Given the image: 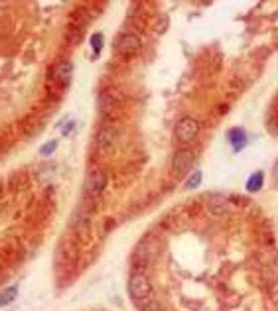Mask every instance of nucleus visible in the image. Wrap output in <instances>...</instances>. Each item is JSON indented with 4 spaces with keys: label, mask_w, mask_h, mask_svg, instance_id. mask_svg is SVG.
I'll use <instances>...</instances> for the list:
<instances>
[{
    "label": "nucleus",
    "mask_w": 278,
    "mask_h": 311,
    "mask_svg": "<svg viewBox=\"0 0 278 311\" xmlns=\"http://www.w3.org/2000/svg\"><path fill=\"white\" fill-rule=\"evenodd\" d=\"M140 311H162V306L156 300H148L146 304H142V310Z\"/></svg>",
    "instance_id": "nucleus-16"
},
{
    "label": "nucleus",
    "mask_w": 278,
    "mask_h": 311,
    "mask_svg": "<svg viewBox=\"0 0 278 311\" xmlns=\"http://www.w3.org/2000/svg\"><path fill=\"white\" fill-rule=\"evenodd\" d=\"M73 126H75V122H73V120H67V124L61 128V134H63V136H67V134L73 130Z\"/></svg>",
    "instance_id": "nucleus-18"
},
{
    "label": "nucleus",
    "mask_w": 278,
    "mask_h": 311,
    "mask_svg": "<svg viewBox=\"0 0 278 311\" xmlns=\"http://www.w3.org/2000/svg\"><path fill=\"white\" fill-rule=\"evenodd\" d=\"M105 185H107V175H105L103 171H93V173H89V175H87V181H85V191H87V195L97 197V195H101V193H103Z\"/></svg>",
    "instance_id": "nucleus-5"
},
{
    "label": "nucleus",
    "mask_w": 278,
    "mask_h": 311,
    "mask_svg": "<svg viewBox=\"0 0 278 311\" xmlns=\"http://www.w3.org/2000/svg\"><path fill=\"white\" fill-rule=\"evenodd\" d=\"M263 181H265V173H263V171H255V173L247 179V191L257 193V191L263 187Z\"/></svg>",
    "instance_id": "nucleus-10"
},
{
    "label": "nucleus",
    "mask_w": 278,
    "mask_h": 311,
    "mask_svg": "<svg viewBox=\"0 0 278 311\" xmlns=\"http://www.w3.org/2000/svg\"><path fill=\"white\" fill-rule=\"evenodd\" d=\"M140 45H142L140 38L137 34H133V32L121 34V36L117 38V41H115V49H117L121 55H133V53H137L140 49Z\"/></svg>",
    "instance_id": "nucleus-3"
},
{
    "label": "nucleus",
    "mask_w": 278,
    "mask_h": 311,
    "mask_svg": "<svg viewBox=\"0 0 278 311\" xmlns=\"http://www.w3.org/2000/svg\"><path fill=\"white\" fill-rule=\"evenodd\" d=\"M55 148H57V142L55 140H49V142H46L42 148H40V154L42 156H51L55 152Z\"/></svg>",
    "instance_id": "nucleus-15"
},
{
    "label": "nucleus",
    "mask_w": 278,
    "mask_h": 311,
    "mask_svg": "<svg viewBox=\"0 0 278 311\" xmlns=\"http://www.w3.org/2000/svg\"><path fill=\"white\" fill-rule=\"evenodd\" d=\"M154 256H156V248H152L148 240H142L139 246H137V250H135V260H137V262H142V264L152 262Z\"/></svg>",
    "instance_id": "nucleus-8"
},
{
    "label": "nucleus",
    "mask_w": 278,
    "mask_h": 311,
    "mask_svg": "<svg viewBox=\"0 0 278 311\" xmlns=\"http://www.w3.org/2000/svg\"><path fill=\"white\" fill-rule=\"evenodd\" d=\"M91 47H93V51H95V55H99L101 53V49H103V34H93V38H91Z\"/></svg>",
    "instance_id": "nucleus-12"
},
{
    "label": "nucleus",
    "mask_w": 278,
    "mask_h": 311,
    "mask_svg": "<svg viewBox=\"0 0 278 311\" xmlns=\"http://www.w3.org/2000/svg\"><path fill=\"white\" fill-rule=\"evenodd\" d=\"M225 209H227V203H225V199L223 197H213V201H211V211L217 215V213H225Z\"/></svg>",
    "instance_id": "nucleus-14"
},
{
    "label": "nucleus",
    "mask_w": 278,
    "mask_h": 311,
    "mask_svg": "<svg viewBox=\"0 0 278 311\" xmlns=\"http://www.w3.org/2000/svg\"><path fill=\"white\" fill-rule=\"evenodd\" d=\"M166 28H168V16H160V22L156 24L154 32H156V34H164V32H166Z\"/></svg>",
    "instance_id": "nucleus-17"
},
{
    "label": "nucleus",
    "mask_w": 278,
    "mask_h": 311,
    "mask_svg": "<svg viewBox=\"0 0 278 311\" xmlns=\"http://www.w3.org/2000/svg\"><path fill=\"white\" fill-rule=\"evenodd\" d=\"M129 294L137 304H146L148 300H152V284L146 278V274L135 272L129 278Z\"/></svg>",
    "instance_id": "nucleus-1"
},
{
    "label": "nucleus",
    "mask_w": 278,
    "mask_h": 311,
    "mask_svg": "<svg viewBox=\"0 0 278 311\" xmlns=\"http://www.w3.org/2000/svg\"><path fill=\"white\" fill-rule=\"evenodd\" d=\"M16 296H18V288H16V286H10V288H6V290L0 294V308H6V306H10V304L16 300Z\"/></svg>",
    "instance_id": "nucleus-11"
},
{
    "label": "nucleus",
    "mask_w": 278,
    "mask_h": 311,
    "mask_svg": "<svg viewBox=\"0 0 278 311\" xmlns=\"http://www.w3.org/2000/svg\"><path fill=\"white\" fill-rule=\"evenodd\" d=\"M229 142H231V146H233L235 152H241L247 146V134H245V130L243 128H233L229 132Z\"/></svg>",
    "instance_id": "nucleus-9"
},
{
    "label": "nucleus",
    "mask_w": 278,
    "mask_h": 311,
    "mask_svg": "<svg viewBox=\"0 0 278 311\" xmlns=\"http://www.w3.org/2000/svg\"><path fill=\"white\" fill-rule=\"evenodd\" d=\"M197 132H199V122H197L195 118H191V117H184V118L176 124V138H178V142H182V144L193 142L195 136H197Z\"/></svg>",
    "instance_id": "nucleus-2"
},
{
    "label": "nucleus",
    "mask_w": 278,
    "mask_h": 311,
    "mask_svg": "<svg viewBox=\"0 0 278 311\" xmlns=\"http://www.w3.org/2000/svg\"><path fill=\"white\" fill-rule=\"evenodd\" d=\"M117 144V130L113 126H103L95 136V146L99 152H109Z\"/></svg>",
    "instance_id": "nucleus-4"
},
{
    "label": "nucleus",
    "mask_w": 278,
    "mask_h": 311,
    "mask_svg": "<svg viewBox=\"0 0 278 311\" xmlns=\"http://www.w3.org/2000/svg\"><path fill=\"white\" fill-rule=\"evenodd\" d=\"M275 296H277V298H278V286H277V288H275Z\"/></svg>",
    "instance_id": "nucleus-19"
},
{
    "label": "nucleus",
    "mask_w": 278,
    "mask_h": 311,
    "mask_svg": "<svg viewBox=\"0 0 278 311\" xmlns=\"http://www.w3.org/2000/svg\"><path fill=\"white\" fill-rule=\"evenodd\" d=\"M51 75H53V79L59 81L61 85H69L71 75H73V65H71L69 61H59V63L53 67Z\"/></svg>",
    "instance_id": "nucleus-7"
},
{
    "label": "nucleus",
    "mask_w": 278,
    "mask_h": 311,
    "mask_svg": "<svg viewBox=\"0 0 278 311\" xmlns=\"http://www.w3.org/2000/svg\"><path fill=\"white\" fill-rule=\"evenodd\" d=\"M201 179H203V173L201 171H193L189 177H187V181H185V185L189 187V189H195L199 183H201Z\"/></svg>",
    "instance_id": "nucleus-13"
},
{
    "label": "nucleus",
    "mask_w": 278,
    "mask_h": 311,
    "mask_svg": "<svg viewBox=\"0 0 278 311\" xmlns=\"http://www.w3.org/2000/svg\"><path fill=\"white\" fill-rule=\"evenodd\" d=\"M195 163V154L191 150H178L172 157V165L176 171H187Z\"/></svg>",
    "instance_id": "nucleus-6"
}]
</instances>
